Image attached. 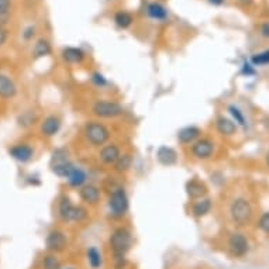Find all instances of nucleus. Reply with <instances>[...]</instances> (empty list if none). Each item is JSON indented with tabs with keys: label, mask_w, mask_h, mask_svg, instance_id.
<instances>
[{
	"label": "nucleus",
	"mask_w": 269,
	"mask_h": 269,
	"mask_svg": "<svg viewBox=\"0 0 269 269\" xmlns=\"http://www.w3.org/2000/svg\"><path fill=\"white\" fill-rule=\"evenodd\" d=\"M109 245L114 256H126L133 247V235L126 227H119L112 232Z\"/></svg>",
	"instance_id": "nucleus-1"
},
{
	"label": "nucleus",
	"mask_w": 269,
	"mask_h": 269,
	"mask_svg": "<svg viewBox=\"0 0 269 269\" xmlns=\"http://www.w3.org/2000/svg\"><path fill=\"white\" fill-rule=\"evenodd\" d=\"M58 216L64 223H82L88 218V210L74 204L69 197H62L58 206Z\"/></svg>",
	"instance_id": "nucleus-2"
},
{
	"label": "nucleus",
	"mask_w": 269,
	"mask_h": 269,
	"mask_svg": "<svg viewBox=\"0 0 269 269\" xmlns=\"http://www.w3.org/2000/svg\"><path fill=\"white\" fill-rule=\"evenodd\" d=\"M83 134H85L86 141L89 142L92 147H103L110 138V130L106 127L103 123L92 120L85 124Z\"/></svg>",
	"instance_id": "nucleus-3"
},
{
	"label": "nucleus",
	"mask_w": 269,
	"mask_h": 269,
	"mask_svg": "<svg viewBox=\"0 0 269 269\" xmlns=\"http://www.w3.org/2000/svg\"><path fill=\"white\" fill-rule=\"evenodd\" d=\"M230 214H231L234 224L238 225V227H245V225H248L252 221L254 210H252V206H251V203L248 202L247 199L238 197V199H235L231 203Z\"/></svg>",
	"instance_id": "nucleus-4"
},
{
	"label": "nucleus",
	"mask_w": 269,
	"mask_h": 269,
	"mask_svg": "<svg viewBox=\"0 0 269 269\" xmlns=\"http://www.w3.org/2000/svg\"><path fill=\"white\" fill-rule=\"evenodd\" d=\"M130 202L124 187H114L109 196V210L113 218H123L128 213Z\"/></svg>",
	"instance_id": "nucleus-5"
},
{
	"label": "nucleus",
	"mask_w": 269,
	"mask_h": 269,
	"mask_svg": "<svg viewBox=\"0 0 269 269\" xmlns=\"http://www.w3.org/2000/svg\"><path fill=\"white\" fill-rule=\"evenodd\" d=\"M92 113L99 119H116L124 114V107L113 100H97L92 106Z\"/></svg>",
	"instance_id": "nucleus-6"
},
{
	"label": "nucleus",
	"mask_w": 269,
	"mask_h": 269,
	"mask_svg": "<svg viewBox=\"0 0 269 269\" xmlns=\"http://www.w3.org/2000/svg\"><path fill=\"white\" fill-rule=\"evenodd\" d=\"M74 168H75V165L68 159L67 151L64 148H58V150L54 151L53 158H51V169L58 178L67 179Z\"/></svg>",
	"instance_id": "nucleus-7"
},
{
	"label": "nucleus",
	"mask_w": 269,
	"mask_h": 269,
	"mask_svg": "<svg viewBox=\"0 0 269 269\" xmlns=\"http://www.w3.org/2000/svg\"><path fill=\"white\" fill-rule=\"evenodd\" d=\"M228 251L235 258H244L249 251V241L242 232H234L228 238Z\"/></svg>",
	"instance_id": "nucleus-8"
},
{
	"label": "nucleus",
	"mask_w": 269,
	"mask_h": 269,
	"mask_svg": "<svg viewBox=\"0 0 269 269\" xmlns=\"http://www.w3.org/2000/svg\"><path fill=\"white\" fill-rule=\"evenodd\" d=\"M214 142L209 138H199L197 141L192 144V155L199 161H207L214 155Z\"/></svg>",
	"instance_id": "nucleus-9"
},
{
	"label": "nucleus",
	"mask_w": 269,
	"mask_h": 269,
	"mask_svg": "<svg viewBox=\"0 0 269 269\" xmlns=\"http://www.w3.org/2000/svg\"><path fill=\"white\" fill-rule=\"evenodd\" d=\"M67 235L62 231H58V230L51 231L45 238V247L51 252H61V251H64L67 248Z\"/></svg>",
	"instance_id": "nucleus-10"
},
{
	"label": "nucleus",
	"mask_w": 269,
	"mask_h": 269,
	"mask_svg": "<svg viewBox=\"0 0 269 269\" xmlns=\"http://www.w3.org/2000/svg\"><path fill=\"white\" fill-rule=\"evenodd\" d=\"M79 197L85 204H89V206H95L97 203L100 202V197H102V192L96 185H92V183H86L85 186L79 189Z\"/></svg>",
	"instance_id": "nucleus-11"
},
{
	"label": "nucleus",
	"mask_w": 269,
	"mask_h": 269,
	"mask_svg": "<svg viewBox=\"0 0 269 269\" xmlns=\"http://www.w3.org/2000/svg\"><path fill=\"white\" fill-rule=\"evenodd\" d=\"M186 193L190 200L196 202V200L204 199L207 196V186L203 183L202 180L193 178L186 183Z\"/></svg>",
	"instance_id": "nucleus-12"
},
{
	"label": "nucleus",
	"mask_w": 269,
	"mask_h": 269,
	"mask_svg": "<svg viewBox=\"0 0 269 269\" xmlns=\"http://www.w3.org/2000/svg\"><path fill=\"white\" fill-rule=\"evenodd\" d=\"M120 157H121V151H120L117 144L103 145L100 152H99V158L105 165H114Z\"/></svg>",
	"instance_id": "nucleus-13"
},
{
	"label": "nucleus",
	"mask_w": 269,
	"mask_h": 269,
	"mask_svg": "<svg viewBox=\"0 0 269 269\" xmlns=\"http://www.w3.org/2000/svg\"><path fill=\"white\" fill-rule=\"evenodd\" d=\"M145 13L150 19L157 20V22H165L169 17V12H168L166 6H164L159 2H150L145 6Z\"/></svg>",
	"instance_id": "nucleus-14"
},
{
	"label": "nucleus",
	"mask_w": 269,
	"mask_h": 269,
	"mask_svg": "<svg viewBox=\"0 0 269 269\" xmlns=\"http://www.w3.org/2000/svg\"><path fill=\"white\" fill-rule=\"evenodd\" d=\"M216 128L217 131H218V134H221L223 137H232V135L237 134L238 126L230 117L218 116L216 120Z\"/></svg>",
	"instance_id": "nucleus-15"
},
{
	"label": "nucleus",
	"mask_w": 269,
	"mask_h": 269,
	"mask_svg": "<svg viewBox=\"0 0 269 269\" xmlns=\"http://www.w3.org/2000/svg\"><path fill=\"white\" fill-rule=\"evenodd\" d=\"M200 134H202V130L196 126H189V127H185L180 130L178 133V141L182 145H189V144H193L199 138H200Z\"/></svg>",
	"instance_id": "nucleus-16"
},
{
	"label": "nucleus",
	"mask_w": 269,
	"mask_h": 269,
	"mask_svg": "<svg viewBox=\"0 0 269 269\" xmlns=\"http://www.w3.org/2000/svg\"><path fill=\"white\" fill-rule=\"evenodd\" d=\"M62 60L65 61L69 65H76V64H81L85 60L86 54L83 51L82 48H78V47H67L62 50Z\"/></svg>",
	"instance_id": "nucleus-17"
},
{
	"label": "nucleus",
	"mask_w": 269,
	"mask_h": 269,
	"mask_svg": "<svg viewBox=\"0 0 269 269\" xmlns=\"http://www.w3.org/2000/svg\"><path fill=\"white\" fill-rule=\"evenodd\" d=\"M157 159L158 162L161 165H164V166H172V165L178 162V154L171 147L162 145L157 151Z\"/></svg>",
	"instance_id": "nucleus-18"
},
{
	"label": "nucleus",
	"mask_w": 269,
	"mask_h": 269,
	"mask_svg": "<svg viewBox=\"0 0 269 269\" xmlns=\"http://www.w3.org/2000/svg\"><path fill=\"white\" fill-rule=\"evenodd\" d=\"M60 130L61 119L58 116H48V117H45L43 124H41V133L45 137H54L55 134H58Z\"/></svg>",
	"instance_id": "nucleus-19"
},
{
	"label": "nucleus",
	"mask_w": 269,
	"mask_h": 269,
	"mask_svg": "<svg viewBox=\"0 0 269 269\" xmlns=\"http://www.w3.org/2000/svg\"><path fill=\"white\" fill-rule=\"evenodd\" d=\"M9 152H10L12 158H15L16 161H19V162H29L33 158V154H34L33 148L27 144H19V145L13 147Z\"/></svg>",
	"instance_id": "nucleus-20"
},
{
	"label": "nucleus",
	"mask_w": 269,
	"mask_h": 269,
	"mask_svg": "<svg viewBox=\"0 0 269 269\" xmlns=\"http://www.w3.org/2000/svg\"><path fill=\"white\" fill-rule=\"evenodd\" d=\"M86 179H88V175L83 171L82 168L79 166H75L72 169V172L69 173V176L67 178L68 185L74 189H81L86 185Z\"/></svg>",
	"instance_id": "nucleus-21"
},
{
	"label": "nucleus",
	"mask_w": 269,
	"mask_h": 269,
	"mask_svg": "<svg viewBox=\"0 0 269 269\" xmlns=\"http://www.w3.org/2000/svg\"><path fill=\"white\" fill-rule=\"evenodd\" d=\"M213 209V202L209 197H204V199H200V200H196L194 204L192 206V214H193L196 218H202V217H206L209 214L210 211Z\"/></svg>",
	"instance_id": "nucleus-22"
},
{
	"label": "nucleus",
	"mask_w": 269,
	"mask_h": 269,
	"mask_svg": "<svg viewBox=\"0 0 269 269\" xmlns=\"http://www.w3.org/2000/svg\"><path fill=\"white\" fill-rule=\"evenodd\" d=\"M16 93H17V88L15 82L8 75L0 74V97L12 99L16 96Z\"/></svg>",
	"instance_id": "nucleus-23"
},
{
	"label": "nucleus",
	"mask_w": 269,
	"mask_h": 269,
	"mask_svg": "<svg viewBox=\"0 0 269 269\" xmlns=\"http://www.w3.org/2000/svg\"><path fill=\"white\" fill-rule=\"evenodd\" d=\"M134 22V17L133 15L130 13V12H126V10H120L117 12L116 15H114V24L121 29V30H126L128 29L131 24Z\"/></svg>",
	"instance_id": "nucleus-24"
},
{
	"label": "nucleus",
	"mask_w": 269,
	"mask_h": 269,
	"mask_svg": "<svg viewBox=\"0 0 269 269\" xmlns=\"http://www.w3.org/2000/svg\"><path fill=\"white\" fill-rule=\"evenodd\" d=\"M114 166V171L119 173H124L130 171V168L133 166V155L131 154H121V157L117 159V162L113 165Z\"/></svg>",
	"instance_id": "nucleus-25"
},
{
	"label": "nucleus",
	"mask_w": 269,
	"mask_h": 269,
	"mask_svg": "<svg viewBox=\"0 0 269 269\" xmlns=\"http://www.w3.org/2000/svg\"><path fill=\"white\" fill-rule=\"evenodd\" d=\"M48 54H51V44H50V41H47L44 38L38 40L37 43L34 44V48H33L34 58H43V57H47Z\"/></svg>",
	"instance_id": "nucleus-26"
},
{
	"label": "nucleus",
	"mask_w": 269,
	"mask_h": 269,
	"mask_svg": "<svg viewBox=\"0 0 269 269\" xmlns=\"http://www.w3.org/2000/svg\"><path fill=\"white\" fill-rule=\"evenodd\" d=\"M88 263L92 269H99L102 266V254L96 247H90L86 252Z\"/></svg>",
	"instance_id": "nucleus-27"
},
{
	"label": "nucleus",
	"mask_w": 269,
	"mask_h": 269,
	"mask_svg": "<svg viewBox=\"0 0 269 269\" xmlns=\"http://www.w3.org/2000/svg\"><path fill=\"white\" fill-rule=\"evenodd\" d=\"M228 113H230V116H231L232 121L237 124V126H241V127H247V120H245V116H244V113L239 110L237 106L230 105L228 106Z\"/></svg>",
	"instance_id": "nucleus-28"
},
{
	"label": "nucleus",
	"mask_w": 269,
	"mask_h": 269,
	"mask_svg": "<svg viewBox=\"0 0 269 269\" xmlns=\"http://www.w3.org/2000/svg\"><path fill=\"white\" fill-rule=\"evenodd\" d=\"M249 62L254 65V67H265V65H269V48L268 50H263L261 53L254 54L251 57Z\"/></svg>",
	"instance_id": "nucleus-29"
},
{
	"label": "nucleus",
	"mask_w": 269,
	"mask_h": 269,
	"mask_svg": "<svg viewBox=\"0 0 269 269\" xmlns=\"http://www.w3.org/2000/svg\"><path fill=\"white\" fill-rule=\"evenodd\" d=\"M44 269H61V262L55 255H47L43 261Z\"/></svg>",
	"instance_id": "nucleus-30"
},
{
	"label": "nucleus",
	"mask_w": 269,
	"mask_h": 269,
	"mask_svg": "<svg viewBox=\"0 0 269 269\" xmlns=\"http://www.w3.org/2000/svg\"><path fill=\"white\" fill-rule=\"evenodd\" d=\"M90 81H92V83L95 85V86H97V88H105V86H107V79L105 78V75L103 74H100V72H93L92 74V76H90Z\"/></svg>",
	"instance_id": "nucleus-31"
},
{
	"label": "nucleus",
	"mask_w": 269,
	"mask_h": 269,
	"mask_svg": "<svg viewBox=\"0 0 269 269\" xmlns=\"http://www.w3.org/2000/svg\"><path fill=\"white\" fill-rule=\"evenodd\" d=\"M10 9V0H0V23H6Z\"/></svg>",
	"instance_id": "nucleus-32"
},
{
	"label": "nucleus",
	"mask_w": 269,
	"mask_h": 269,
	"mask_svg": "<svg viewBox=\"0 0 269 269\" xmlns=\"http://www.w3.org/2000/svg\"><path fill=\"white\" fill-rule=\"evenodd\" d=\"M258 228H259L262 232H265V234H268L269 235V211L263 213L261 218L258 220Z\"/></svg>",
	"instance_id": "nucleus-33"
},
{
	"label": "nucleus",
	"mask_w": 269,
	"mask_h": 269,
	"mask_svg": "<svg viewBox=\"0 0 269 269\" xmlns=\"http://www.w3.org/2000/svg\"><path fill=\"white\" fill-rule=\"evenodd\" d=\"M242 75L245 76H252L255 75V67L251 64V62H245L244 65H242Z\"/></svg>",
	"instance_id": "nucleus-34"
},
{
	"label": "nucleus",
	"mask_w": 269,
	"mask_h": 269,
	"mask_svg": "<svg viewBox=\"0 0 269 269\" xmlns=\"http://www.w3.org/2000/svg\"><path fill=\"white\" fill-rule=\"evenodd\" d=\"M127 266L126 256H114V269H124Z\"/></svg>",
	"instance_id": "nucleus-35"
},
{
	"label": "nucleus",
	"mask_w": 269,
	"mask_h": 269,
	"mask_svg": "<svg viewBox=\"0 0 269 269\" xmlns=\"http://www.w3.org/2000/svg\"><path fill=\"white\" fill-rule=\"evenodd\" d=\"M34 34H36V29L33 26H29L24 30V33H23V37H24V40H31V38L34 37Z\"/></svg>",
	"instance_id": "nucleus-36"
},
{
	"label": "nucleus",
	"mask_w": 269,
	"mask_h": 269,
	"mask_svg": "<svg viewBox=\"0 0 269 269\" xmlns=\"http://www.w3.org/2000/svg\"><path fill=\"white\" fill-rule=\"evenodd\" d=\"M261 34H262V37L269 38V22L263 23V24L261 26Z\"/></svg>",
	"instance_id": "nucleus-37"
},
{
	"label": "nucleus",
	"mask_w": 269,
	"mask_h": 269,
	"mask_svg": "<svg viewBox=\"0 0 269 269\" xmlns=\"http://www.w3.org/2000/svg\"><path fill=\"white\" fill-rule=\"evenodd\" d=\"M6 40H8V31L5 30L2 26H0V45H3L6 43Z\"/></svg>",
	"instance_id": "nucleus-38"
},
{
	"label": "nucleus",
	"mask_w": 269,
	"mask_h": 269,
	"mask_svg": "<svg viewBox=\"0 0 269 269\" xmlns=\"http://www.w3.org/2000/svg\"><path fill=\"white\" fill-rule=\"evenodd\" d=\"M211 5H214V6H221L223 3H224V0H209Z\"/></svg>",
	"instance_id": "nucleus-39"
},
{
	"label": "nucleus",
	"mask_w": 269,
	"mask_h": 269,
	"mask_svg": "<svg viewBox=\"0 0 269 269\" xmlns=\"http://www.w3.org/2000/svg\"><path fill=\"white\" fill-rule=\"evenodd\" d=\"M266 164H268V166H269V152L266 154Z\"/></svg>",
	"instance_id": "nucleus-40"
},
{
	"label": "nucleus",
	"mask_w": 269,
	"mask_h": 269,
	"mask_svg": "<svg viewBox=\"0 0 269 269\" xmlns=\"http://www.w3.org/2000/svg\"><path fill=\"white\" fill-rule=\"evenodd\" d=\"M67 269H74V268H67Z\"/></svg>",
	"instance_id": "nucleus-41"
}]
</instances>
